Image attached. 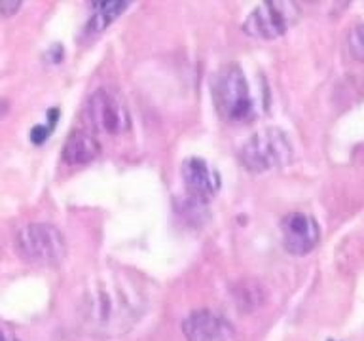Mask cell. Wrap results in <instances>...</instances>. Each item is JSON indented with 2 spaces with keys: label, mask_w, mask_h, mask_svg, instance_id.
Segmentation results:
<instances>
[{
  "label": "cell",
  "mask_w": 364,
  "mask_h": 341,
  "mask_svg": "<svg viewBox=\"0 0 364 341\" xmlns=\"http://www.w3.org/2000/svg\"><path fill=\"white\" fill-rule=\"evenodd\" d=\"M213 99L215 107L228 124H247L255 118V102L249 84L237 65H224L213 76Z\"/></svg>",
  "instance_id": "obj_1"
},
{
  "label": "cell",
  "mask_w": 364,
  "mask_h": 341,
  "mask_svg": "<svg viewBox=\"0 0 364 341\" xmlns=\"http://www.w3.org/2000/svg\"><path fill=\"white\" fill-rule=\"evenodd\" d=\"M125 288L127 286L119 283L99 281L90 290L85 309H87V317L97 328L118 332L135 317V301Z\"/></svg>",
  "instance_id": "obj_2"
},
{
  "label": "cell",
  "mask_w": 364,
  "mask_h": 341,
  "mask_svg": "<svg viewBox=\"0 0 364 341\" xmlns=\"http://www.w3.org/2000/svg\"><path fill=\"white\" fill-rule=\"evenodd\" d=\"M16 252L38 267H57L67 258V241L51 224H28L16 235Z\"/></svg>",
  "instance_id": "obj_3"
},
{
  "label": "cell",
  "mask_w": 364,
  "mask_h": 341,
  "mask_svg": "<svg viewBox=\"0 0 364 341\" xmlns=\"http://www.w3.org/2000/svg\"><path fill=\"white\" fill-rule=\"evenodd\" d=\"M290 159H292V144L289 136L277 127L260 129L239 150V161L250 173L279 169L289 163Z\"/></svg>",
  "instance_id": "obj_4"
},
{
  "label": "cell",
  "mask_w": 364,
  "mask_h": 341,
  "mask_svg": "<svg viewBox=\"0 0 364 341\" xmlns=\"http://www.w3.org/2000/svg\"><path fill=\"white\" fill-rule=\"evenodd\" d=\"M300 17V8L294 2H264L250 11L243 23L245 34L252 38L273 40L283 36Z\"/></svg>",
  "instance_id": "obj_5"
},
{
  "label": "cell",
  "mask_w": 364,
  "mask_h": 341,
  "mask_svg": "<svg viewBox=\"0 0 364 341\" xmlns=\"http://www.w3.org/2000/svg\"><path fill=\"white\" fill-rule=\"evenodd\" d=\"M85 112H87L91 125L102 135H122L131 127L129 110L125 108V104L116 93L105 90V87L97 90L87 99Z\"/></svg>",
  "instance_id": "obj_6"
},
{
  "label": "cell",
  "mask_w": 364,
  "mask_h": 341,
  "mask_svg": "<svg viewBox=\"0 0 364 341\" xmlns=\"http://www.w3.org/2000/svg\"><path fill=\"white\" fill-rule=\"evenodd\" d=\"M283 247L290 254H309L321 239L317 220L307 212H289L281 220Z\"/></svg>",
  "instance_id": "obj_7"
},
{
  "label": "cell",
  "mask_w": 364,
  "mask_h": 341,
  "mask_svg": "<svg viewBox=\"0 0 364 341\" xmlns=\"http://www.w3.org/2000/svg\"><path fill=\"white\" fill-rule=\"evenodd\" d=\"M182 334L186 341H230L233 337V328L220 315L209 309H199L184 318Z\"/></svg>",
  "instance_id": "obj_8"
},
{
  "label": "cell",
  "mask_w": 364,
  "mask_h": 341,
  "mask_svg": "<svg viewBox=\"0 0 364 341\" xmlns=\"http://www.w3.org/2000/svg\"><path fill=\"white\" fill-rule=\"evenodd\" d=\"M182 180L190 197L201 203L209 201L218 188L216 175L209 169V165L199 158H190L182 163Z\"/></svg>",
  "instance_id": "obj_9"
},
{
  "label": "cell",
  "mask_w": 364,
  "mask_h": 341,
  "mask_svg": "<svg viewBox=\"0 0 364 341\" xmlns=\"http://www.w3.org/2000/svg\"><path fill=\"white\" fill-rule=\"evenodd\" d=\"M101 152V144L95 136L84 129H74L63 144V159L68 165H85L93 161Z\"/></svg>",
  "instance_id": "obj_10"
},
{
  "label": "cell",
  "mask_w": 364,
  "mask_h": 341,
  "mask_svg": "<svg viewBox=\"0 0 364 341\" xmlns=\"http://www.w3.org/2000/svg\"><path fill=\"white\" fill-rule=\"evenodd\" d=\"M233 294V305L237 307L243 315H250V313L258 311L267 300L266 288L262 286L256 278H245L241 283H237L232 290Z\"/></svg>",
  "instance_id": "obj_11"
},
{
  "label": "cell",
  "mask_w": 364,
  "mask_h": 341,
  "mask_svg": "<svg viewBox=\"0 0 364 341\" xmlns=\"http://www.w3.org/2000/svg\"><path fill=\"white\" fill-rule=\"evenodd\" d=\"M127 6H129L127 2H119V0L97 4L93 16H91L90 23H87V33L91 34L102 33L110 23L116 21V19L122 16V11H124Z\"/></svg>",
  "instance_id": "obj_12"
},
{
  "label": "cell",
  "mask_w": 364,
  "mask_h": 341,
  "mask_svg": "<svg viewBox=\"0 0 364 341\" xmlns=\"http://www.w3.org/2000/svg\"><path fill=\"white\" fill-rule=\"evenodd\" d=\"M349 50L357 59L364 61V25H358L349 33Z\"/></svg>",
  "instance_id": "obj_13"
},
{
  "label": "cell",
  "mask_w": 364,
  "mask_h": 341,
  "mask_svg": "<svg viewBox=\"0 0 364 341\" xmlns=\"http://www.w3.org/2000/svg\"><path fill=\"white\" fill-rule=\"evenodd\" d=\"M50 129H51V127L36 125V127L33 129V133H31V139H33V142H36V144H42V142L48 139V135H50Z\"/></svg>",
  "instance_id": "obj_14"
},
{
  "label": "cell",
  "mask_w": 364,
  "mask_h": 341,
  "mask_svg": "<svg viewBox=\"0 0 364 341\" xmlns=\"http://www.w3.org/2000/svg\"><path fill=\"white\" fill-rule=\"evenodd\" d=\"M19 6H21L19 2H0V11H2L4 16H11Z\"/></svg>",
  "instance_id": "obj_15"
},
{
  "label": "cell",
  "mask_w": 364,
  "mask_h": 341,
  "mask_svg": "<svg viewBox=\"0 0 364 341\" xmlns=\"http://www.w3.org/2000/svg\"><path fill=\"white\" fill-rule=\"evenodd\" d=\"M0 341H8V337H6V335L2 334V332H0Z\"/></svg>",
  "instance_id": "obj_16"
}]
</instances>
